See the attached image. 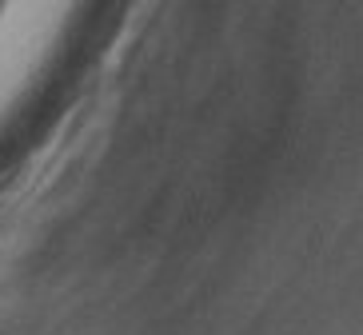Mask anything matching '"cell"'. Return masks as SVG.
Wrapping results in <instances>:
<instances>
[{
	"instance_id": "1",
	"label": "cell",
	"mask_w": 363,
	"mask_h": 335,
	"mask_svg": "<svg viewBox=\"0 0 363 335\" xmlns=\"http://www.w3.org/2000/svg\"><path fill=\"white\" fill-rule=\"evenodd\" d=\"M88 0H0V140L56 68Z\"/></svg>"
}]
</instances>
